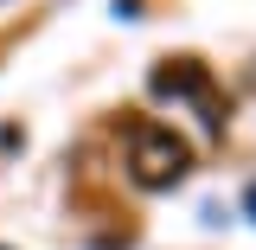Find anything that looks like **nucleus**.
Returning <instances> with one entry per match:
<instances>
[{
  "instance_id": "obj_1",
  "label": "nucleus",
  "mask_w": 256,
  "mask_h": 250,
  "mask_svg": "<svg viewBox=\"0 0 256 250\" xmlns=\"http://www.w3.org/2000/svg\"><path fill=\"white\" fill-rule=\"evenodd\" d=\"M128 173L141 186H180L192 173V148L160 122H128Z\"/></svg>"
},
{
  "instance_id": "obj_2",
  "label": "nucleus",
  "mask_w": 256,
  "mask_h": 250,
  "mask_svg": "<svg viewBox=\"0 0 256 250\" xmlns=\"http://www.w3.org/2000/svg\"><path fill=\"white\" fill-rule=\"evenodd\" d=\"M154 96H186V103H198L205 128L224 135V96H218L212 71H205L198 58H160V64H154Z\"/></svg>"
},
{
  "instance_id": "obj_3",
  "label": "nucleus",
  "mask_w": 256,
  "mask_h": 250,
  "mask_svg": "<svg viewBox=\"0 0 256 250\" xmlns=\"http://www.w3.org/2000/svg\"><path fill=\"white\" fill-rule=\"evenodd\" d=\"M244 212H250V218H256V180H250V192H244Z\"/></svg>"
}]
</instances>
